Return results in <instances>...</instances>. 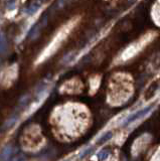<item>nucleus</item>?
I'll use <instances>...</instances> for the list:
<instances>
[{
	"mask_svg": "<svg viewBox=\"0 0 160 161\" xmlns=\"http://www.w3.org/2000/svg\"><path fill=\"white\" fill-rule=\"evenodd\" d=\"M112 132H107L105 134V135H103L102 137H101L100 139H99V141H98V143L99 144H102V143H105L106 141H108L109 140V139L112 137Z\"/></svg>",
	"mask_w": 160,
	"mask_h": 161,
	"instance_id": "obj_2",
	"label": "nucleus"
},
{
	"mask_svg": "<svg viewBox=\"0 0 160 161\" xmlns=\"http://www.w3.org/2000/svg\"><path fill=\"white\" fill-rule=\"evenodd\" d=\"M152 108H153V105L146 107V108H144V109L140 110V111H138V112H136V113L132 114L131 116L128 117V118H127V120L125 121L124 125H128V124L132 123V122H134V121H136V120H139V119H141L142 117L146 116L147 114H148L149 112L151 111V109H152Z\"/></svg>",
	"mask_w": 160,
	"mask_h": 161,
	"instance_id": "obj_1",
	"label": "nucleus"
},
{
	"mask_svg": "<svg viewBox=\"0 0 160 161\" xmlns=\"http://www.w3.org/2000/svg\"><path fill=\"white\" fill-rule=\"evenodd\" d=\"M108 154H109V150H108V149L102 150L99 153V158H100L101 160H104V159H106V158L108 157Z\"/></svg>",
	"mask_w": 160,
	"mask_h": 161,
	"instance_id": "obj_3",
	"label": "nucleus"
},
{
	"mask_svg": "<svg viewBox=\"0 0 160 161\" xmlns=\"http://www.w3.org/2000/svg\"><path fill=\"white\" fill-rule=\"evenodd\" d=\"M159 88H160V83H159Z\"/></svg>",
	"mask_w": 160,
	"mask_h": 161,
	"instance_id": "obj_4",
	"label": "nucleus"
}]
</instances>
